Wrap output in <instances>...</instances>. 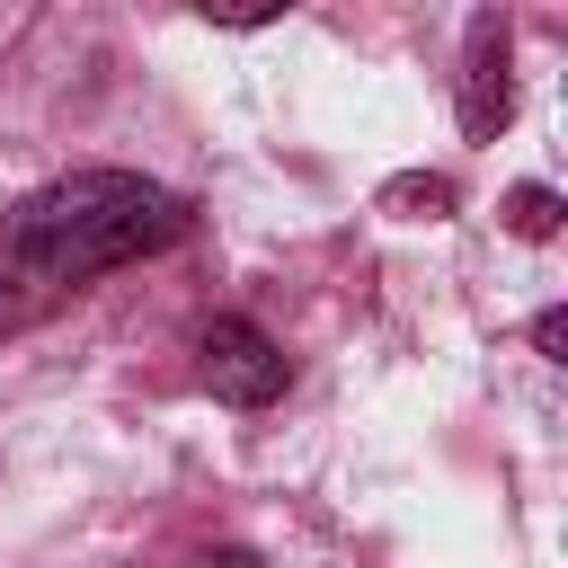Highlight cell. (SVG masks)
Masks as SVG:
<instances>
[{
	"label": "cell",
	"mask_w": 568,
	"mask_h": 568,
	"mask_svg": "<svg viewBox=\"0 0 568 568\" xmlns=\"http://www.w3.org/2000/svg\"><path fill=\"white\" fill-rule=\"evenodd\" d=\"M186 195L133 178V169H80V178H53L18 204L9 222V257L36 275V284H89L106 266H133L169 240H186Z\"/></svg>",
	"instance_id": "1"
},
{
	"label": "cell",
	"mask_w": 568,
	"mask_h": 568,
	"mask_svg": "<svg viewBox=\"0 0 568 568\" xmlns=\"http://www.w3.org/2000/svg\"><path fill=\"white\" fill-rule=\"evenodd\" d=\"M195 373H204L213 399H231V408H266V399L284 390V346H275L257 320L222 311V320H204V337H195Z\"/></svg>",
	"instance_id": "2"
},
{
	"label": "cell",
	"mask_w": 568,
	"mask_h": 568,
	"mask_svg": "<svg viewBox=\"0 0 568 568\" xmlns=\"http://www.w3.org/2000/svg\"><path fill=\"white\" fill-rule=\"evenodd\" d=\"M515 115V80H506V18L479 9L470 18V44H462V133L470 142H497V124Z\"/></svg>",
	"instance_id": "3"
},
{
	"label": "cell",
	"mask_w": 568,
	"mask_h": 568,
	"mask_svg": "<svg viewBox=\"0 0 568 568\" xmlns=\"http://www.w3.org/2000/svg\"><path fill=\"white\" fill-rule=\"evenodd\" d=\"M453 204H462L453 178H390L382 186V213H399V222H444Z\"/></svg>",
	"instance_id": "4"
},
{
	"label": "cell",
	"mask_w": 568,
	"mask_h": 568,
	"mask_svg": "<svg viewBox=\"0 0 568 568\" xmlns=\"http://www.w3.org/2000/svg\"><path fill=\"white\" fill-rule=\"evenodd\" d=\"M506 231H515V240H550V231H559V195H550V186H515V195H506Z\"/></svg>",
	"instance_id": "5"
},
{
	"label": "cell",
	"mask_w": 568,
	"mask_h": 568,
	"mask_svg": "<svg viewBox=\"0 0 568 568\" xmlns=\"http://www.w3.org/2000/svg\"><path fill=\"white\" fill-rule=\"evenodd\" d=\"M532 346L559 364V346H568V311H541V320H532Z\"/></svg>",
	"instance_id": "6"
},
{
	"label": "cell",
	"mask_w": 568,
	"mask_h": 568,
	"mask_svg": "<svg viewBox=\"0 0 568 568\" xmlns=\"http://www.w3.org/2000/svg\"><path fill=\"white\" fill-rule=\"evenodd\" d=\"M195 568H266V559H257V550H204Z\"/></svg>",
	"instance_id": "7"
}]
</instances>
